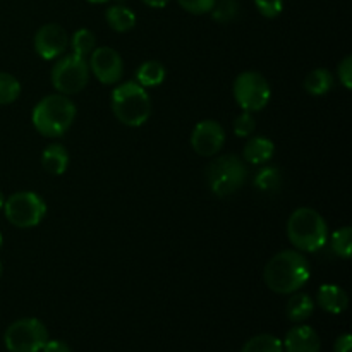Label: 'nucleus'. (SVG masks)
Returning a JSON list of instances; mask_svg holds the SVG:
<instances>
[{
	"label": "nucleus",
	"instance_id": "obj_1",
	"mask_svg": "<svg viewBox=\"0 0 352 352\" xmlns=\"http://www.w3.org/2000/svg\"><path fill=\"white\" fill-rule=\"evenodd\" d=\"M265 284L275 294H292L311 277L308 258L298 250H284L270 258L263 272Z\"/></svg>",
	"mask_w": 352,
	"mask_h": 352
},
{
	"label": "nucleus",
	"instance_id": "obj_2",
	"mask_svg": "<svg viewBox=\"0 0 352 352\" xmlns=\"http://www.w3.org/2000/svg\"><path fill=\"white\" fill-rule=\"evenodd\" d=\"M76 113H78V109L69 96L54 93L41 98L34 105L31 112V122L41 136L60 138L71 129Z\"/></svg>",
	"mask_w": 352,
	"mask_h": 352
},
{
	"label": "nucleus",
	"instance_id": "obj_3",
	"mask_svg": "<svg viewBox=\"0 0 352 352\" xmlns=\"http://www.w3.org/2000/svg\"><path fill=\"white\" fill-rule=\"evenodd\" d=\"M287 237L301 253H316L323 250L329 241V226L316 210L302 206L289 217Z\"/></svg>",
	"mask_w": 352,
	"mask_h": 352
},
{
	"label": "nucleus",
	"instance_id": "obj_4",
	"mask_svg": "<svg viewBox=\"0 0 352 352\" xmlns=\"http://www.w3.org/2000/svg\"><path fill=\"white\" fill-rule=\"evenodd\" d=\"M112 112L127 127H140L151 116V98L136 81L120 82L112 91Z\"/></svg>",
	"mask_w": 352,
	"mask_h": 352
},
{
	"label": "nucleus",
	"instance_id": "obj_5",
	"mask_svg": "<svg viewBox=\"0 0 352 352\" xmlns=\"http://www.w3.org/2000/svg\"><path fill=\"white\" fill-rule=\"evenodd\" d=\"M248 177V167L243 158L229 153L215 158L206 168V182L210 191L219 198H227L239 191Z\"/></svg>",
	"mask_w": 352,
	"mask_h": 352
},
{
	"label": "nucleus",
	"instance_id": "obj_6",
	"mask_svg": "<svg viewBox=\"0 0 352 352\" xmlns=\"http://www.w3.org/2000/svg\"><path fill=\"white\" fill-rule=\"evenodd\" d=\"M3 213L9 223L17 229H33L40 226L47 215V203L36 192L19 191L6 199Z\"/></svg>",
	"mask_w": 352,
	"mask_h": 352
},
{
	"label": "nucleus",
	"instance_id": "obj_7",
	"mask_svg": "<svg viewBox=\"0 0 352 352\" xmlns=\"http://www.w3.org/2000/svg\"><path fill=\"white\" fill-rule=\"evenodd\" d=\"M52 85L60 95H78L86 88L89 79V65L85 57L67 54L58 58L50 72Z\"/></svg>",
	"mask_w": 352,
	"mask_h": 352
},
{
	"label": "nucleus",
	"instance_id": "obj_8",
	"mask_svg": "<svg viewBox=\"0 0 352 352\" xmlns=\"http://www.w3.org/2000/svg\"><path fill=\"white\" fill-rule=\"evenodd\" d=\"M234 98L236 103L244 110V112H260L268 105L272 98L270 82L267 81L261 72L246 71L241 72L234 79Z\"/></svg>",
	"mask_w": 352,
	"mask_h": 352
},
{
	"label": "nucleus",
	"instance_id": "obj_9",
	"mask_svg": "<svg viewBox=\"0 0 352 352\" xmlns=\"http://www.w3.org/2000/svg\"><path fill=\"white\" fill-rule=\"evenodd\" d=\"M47 340V327L38 318L16 320L3 333V344L9 352H40Z\"/></svg>",
	"mask_w": 352,
	"mask_h": 352
},
{
	"label": "nucleus",
	"instance_id": "obj_10",
	"mask_svg": "<svg viewBox=\"0 0 352 352\" xmlns=\"http://www.w3.org/2000/svg\"><path fill=\"white\" fill-rule=\"evenodd\" d=\"M89 55V71L102 85H117L122 79L124 62L116 48L98 47Z\"/></svg>",
	"mask_w": 352,
	"mask_h": 352
},
{
	"label": "nucleus",
	"instance_id": "obj_11",
	"mask_svg": "<svg viewBox=\"0 0 352 352\" xmlns=\"http://www.w3.org/2000/svg\"><path fill=\"white\" fill-rule=\"evenodd\" d=\"M226 144V131L217 120L206 119L195 126L191 133V146L201 157H213Z\"/></svg>",
	"mask_w": 352,
	"mask_h": 352
},
{
	"label": "nucleus",
	"instance_id": "obj_12",
	"mask_svg": "<svg viewBox=\"0 0 352 352\" xmlns=\"http://www.w3.org/2000/svg\"><path fill=\"white\" fill-rule=\"evenodd\" d=\"M34 52L40 55L43 60H54V58L64 55L69 47L67 31L60 24H43L34 34Z\"/></svg>",
	"mask_w": 352,
	"mask_h": 352
},
{
	"label": "nucleus",
	"instance_id": "obj_13",
	"mask_svg": "<svg viewBox=\"0 0 352 352\" xmlns=\"http://www.w3.org/2000/svg\"><path fill=\"white\" fill-rule=\"evenodd\" d=\"M282 346H284L285 352H320L322 351V340H320V336L315 329L298 323L289 330Z\"/></svg>",
	"mask_w": 352,
	"mask_h": 352
},
{
	"label": "nucleus",
	"instance_id": "obj_14",
	"mask_svg": "<svg viewBox=\"0 0 352 352\" xmlns=\"http://www.w3.org/2000/svg\"><path fill=\"white\" fill-rule=\"evenodd\" d=\"M316 301L323 311L330 313V315H342L349 306V296L339 285L323 284L316 292Z\"/></svg>",
	"mask_w": 352,
	"mask_h": 352
},
{
	"label": "nucleus",
	"instance_id": "obj_15",
	"mask_svg": "<svg viewBox=\"0 0 352 352\" xmlns=\"http://www.w3.org/2000/svg\"><path fill=\"white\" fill-rule=\"evenodd\" d=\"M275 144L274 141L265 136H250L246 146L243 150L244 162L251 165H265L274 158Z\"/></svg>",
	"mask_w": 352,
	"mask_h": 352
},
{
	"label": "nucleus",
	"instance_id": "obj_16",
	"mask_svg": "<svg viewBox=\"0 0 352 352\" xmlns=\"http://www.w3.org/2000/svg\"><path fill=\"white\" fill-rule=\"evenodd\" d=\"M41 165L50 175H62L69 167V153L64 144H48L41 153Z\"/></svg>",
	"mask_w": 352,
	"mask_h": 352
},
{
	"label": "nucleus",
	"instance_id": "obj_17",
	"mask_svg": "<svg viewBox=\"0 0 352 352\" xmlns=\"http://www.w3.org/2000/svg\"><path fill=\"white\" fill-rule=\"evenodd\" d=\"M315 311V301L311 296L305 294V292H292L289 298L287 306H285V315L292 323H302L309 318Z\"/></svg>",
	"mask_w": 352,
	"mask_h": 352
},
{
	"label": "nucleus",
	"instance_id": "obj_18",
	"mask_svg": "<svg viewBox=\"0 0 352 352\" xmlns=\"http://www.w3.org/2000/svg\"><path fill=\"white\" fill-rule=\"evenodd\" d=\"M333 76L329 69H323V67H316L313 69L311 72H308L305 78V86L306 93L311 96H325L330 89L333 88Z\"/></svg>",
	"mask_w": 352,
	"mask_h": 352
},
{
	"label": "nucleus",
	"instance_id": "obj_19",
	"mask_svg": "<svg viewBox=\"0 0 352 352\" xmlns=\"http://www.w3.org/2000/svg\"><path fill=\"white\" fill-rule=\"evenodd\" d=\"M105 19L109 26L117 33H127V31L136 26V14L129 7L122 6V3H116V6L109 7L105 10Z\"/></svg>",
	"mask_w": 352,
	"mask_h": 352
},
{
	"label": "nucleus",
	"instance_id": "obj_20",
	"mask_svg": "<svg viewBox=\"0 0 352 352\" xmlns=\"http://www.w3.org/2000/svg\"><path fill=\"white\" fill-rule=\"evenodd\" d=\"M165 76L167 71L158 60H146L136 69V82L143 88H157L165 81Z\"/></svg>",
	"mask_w": 352,
	"mask_h": 352
},
{
	"label": "nucleus",
	"instance_id": "obj_21",
	"mask_svg": "<svg viewBox=\"0 0 352 352\" xmlns=\"http://www.w3.org/2000/svg\"><path fill=\"white\" fill-rule=\"evenodd\" d=\"M241 352H284V346L278 337L272 333H260L248 340Z\"/></svg>",
	"mask_w": 352,
	"mask_h": 352
},
{
	"label": "nucleus",
	"instance_id": "obj_22",
	"mask_svg": "<svg viewBox=\"0 0 352 352\" xmlns=\"http://www.w3.org/2000/svg\"><path fill=\"white\" fill-rule=\"evenodd\" d=\"M69 47L72 48V54L86 58L96 48V38L91 31L81 28L69 38Z\"/></svg>",
	"mask_w": 352,
	"mask_h": 352
},
{
	"label": "nucleus",
	"instance_id": "obj_23",
	"mask_svg": "<svg viewBox=\"0 0 352 352\" xmlns=\"http://www.w3.org/2000/svg\"><path fill=\"white\" fill-rule=\"evenodd\" d=\"M254 186H256L258 191L261 192L277 191L282 186V172L278 170L277 167L267 165V167H263L256 174V177H254Z\"/></svg>",
	"mask_w": 352,
	"mask_h": 352
},
{
	"label": "nucleus",
	"instance_id": "obj_24",
	"mask_svg": "<svg viewBox=\"0 0 352 352\" xmlns=\"http://www.w3.org/2000/svg\"><path fill=\"white\" fill-rule=\"evenodd\" d=\"M330 246L333 253L342 260H349L352 253V229L349 226L340 227L330 237Z\"/></svg>",
	"mask_w": 352,
	"mask_h": 352
},
{
	"label": "nucleus",
	"instance_id": "obj_25",
	"mask_svg": "<svg viewBox=\"0 0 352 352\" xmlns=\"http://www.w3.org/2000/svg\"><path fill=\"white\" fill-rule=\"evenodd\" d=\"M21 95V82L9 72H0V105L14 103Z\"/></svg>",
	"mask_w": 352,
	"mask_h": 352
},
{
	"label": "nucleus",
	"instance_id": "obj_26",
	"mask_svg": "<svg viewBox=\"0 0 352 352\" xmlns=\"http://www.w3.org/2000/svg\"><path fill=\"white\" fill-rule=\"evenodd\" d=\"M213 21L220 24H227L234 21L239 14V3L237 0H217L215 6L210 10Z\"/></svg>",
	"mask_w": 352,
	"mask_h": 352
},
{
	"label": "nucleus",
	"instance_id": "obj_27",
	"mask_svg": "<svg viewBox=\"0 0 352 352\" xmlns=\"http://www.w3.org/2000/svg\"><path fill=\"white\" fill-rule=\"evenodd\" d=\"M232 129L237 138H250L254 133V129H256V120H254L253 113L243 110V113H239L236 120H234Z\"/></svg>",
	"mask_w": 352,
	"mask_h": 352
},
{
	"label": "nucleus",
	"instance_id": "obj_28",
	"mask_svg": "<svg viewBox=\"0 0 352 352\" xmlns=\"http://www.w3.org/2000/svg\"><path fill=\"white\" fill-rule=\"evenodd\" d=\"M258 12L267 19H275L284 10V0H254Z\"/></svg>",
	"mask_w": 352,
	"mask_h": 352
},
{
	"label": "nucleus",
	"instance_id": "obj_29",
	"mask_svg": "<svg viewBox=\"0 0 352 352\" xmlns=\"http://www.w3.org/2000/svg\"><path fill=\"white\" fill-rule=\"evenodd\" d=\"M215 2L217 0H177V3L182 9L188 10L189 14H195V16L208 14L212 7L215 6Z\"/></svg>",
	"mask_w": 352,
	"mask_h": 352
},
{
	"label": "nucleus",
	"instance_id": "obj_30",
	"mask_svg": "<svg viewBox=\"0 0 352 352\" xmlns=\"http://www.w3.org/2000/svg\"><path fill=\"white\" fill-rule=\"evenodd\" d=\"M337 74H339V81L342 82V86L346 89L352 88V57L347 55V57L342 58V62L337 67Z\"/></svg>",
	"mask_w": 352,
	"mask_h": 352
},
{
	"label": "nucleus",
	"instance_id": "obj_31",
	"mask_svg": "<svg viewBox=\"0 0 352 352\" xmlns=\"http://www.w3.org/2000/svg\"><path fill=\"white\" fill-rule=\"evenodd\" d=\"M333 352H352V337L351 333H342L333 344Z\"/></svg>",
	"mask_w": 352,
	"mask_h": 352
},
{
	"label": "nucleus",
	"instance_id": "obj_32",
	"mask_svg": "<svg viewBox=\"0 0 352 352\" xmlns=\"http://www.w3.org/2000/svg\"><path fill=\"white\" fill-rule=\"evenodd\" d=\"M41 352H72L71 347L64 342V340H47Z\"/></svg>",
	"mask_w": 352,
	"mask_h": 352
},
{
	"label": "nucleus",
	"instance_id": "obj_33",
	"mask_svg": "<svg viewBox=\"0 0 352 352\" xmlns=\"http://www.w3.org/2000/svg\"><path fill=\"white\" fill-rule=\"evenodd\" d=\"M143 3H146L148 7H153V9H164L168 6L170 0H141Z\"/></svg>",
	"mask_w": 352,
	"mask_h": 352
},
{
	"label": "nucleus",
	"instance_id": "obj_34",
	"mask_svg": "<svg viewBox=\"0 0 352 352\" xmlns=\"http://www.w3.org/2000/svg\"><path fill=\"white\" fill-rule=\"evenodd\" d=\"M3 203H6V198H3L2 191H0V210H2V208H3Z\"/></svg>",
	"mask_w": 352,
	"mask_h": 352
},
{
	"label": "nucleus",
	"instance_id": "obj_35",
	"mask_svg": "<svg viewBox=\"0 0 352 352\" xmlns=\"http://www.w3.org/2000/svg\"><path fill=\"white\" fill-rule=\"evenodd\" d=\"M88 2H91V3H107L109 0H88Z\"/></svg>",
	"mask_w": 352,
	"mask_h": 352
},
{
	"label": "nucleus",
	"instance_id": "obj_36",
	"mask_svg": "<svg viewBox=\"0 0 352 352\" xmlns=\"http://www.w3.org/2000/svg\"><path fill=\"white\" fill-rule=\"evenodd\" d=\"M2 244H3V237H2V234H0V250H2Z\"/></svg>",
	"mask_w": 352,
	"mask_h": 352
},
{
	"label": "nucleus",
	"instance_id": "obj_37",
	"mask_svg": "<svg viewBox=\"0 0 352 352\" xmlns=\"http://www.w3.org/2000/svg\"><path fill=\"white\" fill-rule=\"evenodd\" d=\"M2 274H3V267H2V261H0V277H2Z\"/></svg>",
	"mask_w": 352,
	"mask_h": 352
}]
</instances>
